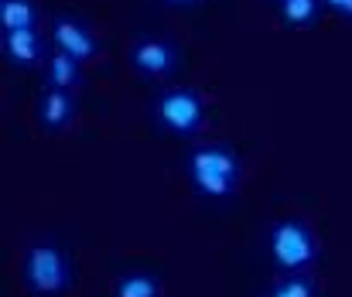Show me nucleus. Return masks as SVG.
Returning a JSON list of instances; mask_svg holds the SVG:
<instances>
[{
  "label": "nucleus",
  "instance_id": "obj_1",
  "mask_svg": "<svg viewBox=\"0 0 352 297\" xmlns=\"http://www.w3.org/2000/svg\"><path fill=\"white\" fill-rule=\"evenodd\" d=\"M243 178V161L239 151L230 144H199L188 154V182L195 188V195L209 198V201H226L236 195Z\"/></svg>",
  "mask_w": 352,
  "mask_h": 297
},
{
  "label": "nucleus",
  "instance_id": "obj_2",
  "mask_svg": "<svg viewBox=\"0 0 352 297\" xmlns=\"http://www.w3.org/2000/svg\"><path fill=\"white\" fill-rule=\"evenodd\" d=\"M21 274H24V284L34 297H62L72 291V280H76L72 260L55 239L31 243L24 260H21Z\"/></svg>",
  "mask_w": 352,
  "mask_h": 297
},
{
  "label": "nucleus",
  "instance_id": "obj_3",
  "mask_svg": "<svg viewBox=\"0 0 352 297\" xmlns=\"http://www.w3.org/2000/svg\"><path fill=\"white\" fill-rule=\"evenodd\" d=\"M267 250H270L274 267L284 277L308 274L318 263V236L301 219H280V222H274L270 232H267Z\"/></svg>",
  "mask_w": 352,
  "mask_h": 297
},
{
  "label": "nucleus",
  "instance_id": "obj_4",
  "mask_svg": "<svg viewBox=\"0 0 352 297\" xmlns=\"http://www.w3.org/2000/svg\"><path fill=\"white\" fill-rule=\"evenodd\" d=\"M151 113H154V123L164 133L185 137V140L199 137L206 130V120H209L206 96L199 89H192V86H168V89H161L154 96V102H151Z\"/></svg>",
  "mask_w": 352,
  "mask_h": 297
},
{
  "label": "nucleus",
  "instance_id": "obj_5",
  "mask_svg": "<svg viewBox=\"0 0 352 297\" xmlns=\"http://www.w3.org/2000/svg\"><path fill=\"white\" fill-rule=\"evenodd\" d=\"M130 65L144 79H175L182 72V48L164 34H144L130 45Z\"/></svg>",
  "mask_w": 352,
  "mask_h": 297
},
{
  "label": "nucleus",
  "instance_id": "obj_6",
  "mask_svg": "<svg viewBox=\"0 0 352 297\" xmlns=\"http://www.w3.org/2000/svg\"><path fill=\"white\" fill-rule=\"evenodd\" d=\"M48 41H52L58 52L72 55L76 62H93V58H100V52H103L100 38H96V34L89 31V24H86L82 17H76V14H52V21H48Z\"/></svg>",
  "mask_w": 352,
  "mask_h": 297
},
{
  "label": "nucleus",
  "instance_id": "obj_7",
  "mask_svg": "<svg viewBox=\"0 0 352 297\" xmlns=\"http://www.w3.org/2000/svg\"><path fill=\"white\" fill-rule=\"evenodd\" d=\"M0 52H3V58H7L14 69H34V65L48 62V55H52V52H48V38H45L38 28L0 34Z\"/></svg>",
  "mask_w": 352,
  "mask_h": 297
},
{
  "label": "nucleus",
  "instance_id": "obj_8",
  "mask_svg": "<svg viewBox=\"0 0 352 297\" xmlns=\"http://www.w3.org/2000/svg\"><path fill=\"white\" fill-rule=\"evenodd\" d=\"M72 120H76V96H72V93L48 86V89L38 96V123H41L48 133L65 130Z\"/></svg>",
  "mask_w": 352,
  "mask_h": 297
},
{
  "label": "nucleus",
  "instance_id": "obj_9",
  "mask_svg": "<svg viewBox=\"0 0 352 297\" xmlns=\"http://www.w3.org/2000/svg\"><path fill=\"white\" fill-rule=\"evenodd\" d=\"M79 65H82V62H76L72 55L52 48V55H48V62H45V79H48V86H52V89H65V93L79 89V86H82V69H79Z\"/></svg>",
  "mask_w": 352,
  "mask_h": 297
},
{
  "label": "nucleus",
  "instance_id": "obj_10",
  "mask_svg": "<svg viewBox=\"0 0 352 297\" xmlns=\"http://www.w3.org/2000/svg\"><path fill=\"white\" fill-rule=\"evenodd\" d=\"M322 7H325L322 0H280V3H277V14H280L284 28L305 31V28H315V24H318Z\"/></svg>",
  "mask_w": 352,
  "mask_h": 297
},
{
  "label": "nucleus",
  "instance_id": "obj_11",
  "mask_svg": "<svg viewBox=\"0 0 352 297\" xmlns=\"http://www.w3.org/2000/svg\"><path fill=\"white\" fill-rule=\"evenodd\" d=\"M38 28V7L31 0H0V31H31Z\"/></svg>",
  "mask_w": 352,
  "mask_h": 297
},
{
  "label": "nucleus",
  "instance_id": "obj_12",
  "mask_svg": "<svg viewBox=\"0 0 352 297\" xmlns=\"http://www.w3.org/2000/svg\"><path fill=\"white\" fill-rule=\"evenodd\" d=\"M113 297H161V280L154 274H120Z\"/></svg>",
  "mask_w": 352,
  "mask_h": 297
},
{
  "label": "nucleus",
  "instance_id": "obj_13",
  "mask_svg": "<svg viewBox=\"0 0 352 297\" xmlns=\"http://www.w3.org/2000/svg\"><path fill=\"white\" fill-rule=\"evenodd\" d=\"M267 297H318V287L308 274H298V277H280Z\"/></svg>",
  "mask_w": 352,
  "mask_h": 297
},
{
  "label": "nucleus",
  "instance_id": "obj_14",
  "mask_svg": "<svg viewBox=\"0 0 352 297\" xmlns=\"http://www.w3.org/2000/svg\"><path fill=\"white\" fill-rule=\"evenodd\" d=\"M332 14H339V17H346V21H352V0H322Z\"/></svg>",
  "mask_w": 352,
  "mask_h": 297
},
{
  "label": "nucleus",
  "instance_id": "obj_15",
  "mask_svg": "<svg viewBox=\"0 0 352 297\" xmlns=\"http://www.w3.org/2000/svg\"><path fill=\"white\" fill-rule=\"evenodd\" d=\"M157 3H164V7H178V10H188V7H199L202 0H157Z\"/></svg>",
  "mask_w": 352,
  "mask_h": 297
},
{
  "label": "nucleus",
  "instance_id": "obj_16",
  "mask_svg": "<svg viewBox=\"0 0 352 297\" xmlns=\"http://www.w3.org/2000/svg\"><path fill=\"white\" fill-rule=\"evenodd\" d=\"M277 3H280V0H277Z\"/></svg>",
  "mask_w": 352,
  "mask_h": 297
}]
</instances>
